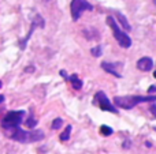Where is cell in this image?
Masks as SVG:
<instances>
[{
    "label": "cell",
    "instance_id": "1",
    "mask_svg": "<svg viewBox=\"0 0 156 154\" xmlns=\"http://www.w3.org/2000/svg\"><path fill=\"white\" fill-rule=\"evenodd\" d=\"M4 134L11 138L12 141L19 142V143H33V142H38L43 141L45 134L41 130H32V131H25L22 128L18 127H12V128H5Z\"/></svg>",
    "mask_w": 156,
    "mask_h": 154
},
{
    "label": "cell",
    "instance_id": "2",
    "mask_svg": "<svg viewBox=\"0 0 156 154\" xmlns=\"http://www.w3.org/2000/svg\"><path fill=\"white\" fill-rule=\"evenodd\" d=\"M156 95H118L114 98V104L115 106L122 109H133L136 105L143 102H155Z\"/></svg>",
    "mask_w": 156,
    "mask_h": 154
},
{
    "label": "cell",
    "instance_id": "3",
    "mask_svg": "<svg viewBox=\"0 0 156 154\" xmlns=\"http://www.w3.org/2000/svg\"><path fill=\"white\" fill-rule=\"evenodd\" d=\"M107 23H108V26L111 27L114 37H115V40L118 41L119 45H121L122 48H126V49L130 48V46H132V38L129 37V34H127L126 32H123V30L119 27L116 19L111 15L107 16Z\"/></svg>",
    "mask_w": 156,
    "mask_h": 154
},
{
    "label": "cell",
    "instance_id": "4",
    "mask_svg": "<svg viewBox=\"0 0 156 154\" xmlns=\"http://www.w3.org/2000/svg\"><path fill=\"white\" fill-rule=\"evenodd\" d=\"M26 115L25 111H11L5 115L2 119L0 124H2V128L5 130V128H12V127H18L21 126V123L23 122V117Z\"/></svg>",
    "mask_w": 156,
    "mask_h": 154
},
{
    "label": "cell",
    "instance_id": "5",
    "mask_svg": "<svg viewBox=\"0 0 156 154\" xmlns=\"http://www.w3.org/2000/svg\"><path fill=\"white\" fill-rule=\"evenodd\" d=\"M85 11H93V5L88 0H71L70 4V14L73 21H78Z\"/></svg>",
    "mask_w": 156,
    "mask_h": 154
},
{
    "label": "cell",
    "instance_id": "6",
    "mask_svg": "<svg viewBox=\"0 0 156 154\" xmlns=\"http://www.w3.org/2000/svg\"><path fill=\"white\" fill-rule=\"evenodd\" d=\"M93 104H96L97 106H99L101 111H107V112H111V113H118V109H116L115 105H112V102H111L110 100H108L107 94H105L104 92H97L96 94H94V98H93Z\"/></svg>",
    "mask_w": 156,
    "mask_h": 154
},
{
    "label": "cell",
    "instance_id": "7",
    "mask_svg": "<svg viewBox=\"0 0 156 154\" xmlns=\"http://www.w3.org/2000/svg\"><path fill=\"white\" fill-rule=\"evenodd\" d=\"M44 26H45V21H44V18L40 15V14H37V15L34 16V19H33V22H32V26H30L29 33H27L26 37H25L23 40H21V42H19V46H21V49L26 48L27 41L30 40V37H32V34H33V32H34L36 27H41V29H43Z\"/></svg>",
    "mask_w": 156,
    "mask_h": 154
},
{
    "label": "cell",
    "instance_id": "8",
    "mask_svg": "<svg viewBox=\"0 0 156 154\" xmlns=\"http://www.w3.org/2000/svg\"><path fill=\"white\" fill-rule=\"evenodd\" d=\"M100 67L105 71V72L111 74V75L116 76V78H122V74H121V68L123 67L122 63H110V62H103L100 64Z\"/></svg>",
    "mask_w": 156,
    "mask_h": 154
},
{
    "label": "cell",
    "instance_id": "9",
    "mask_svg": "<svg viewBox=\"0 0 156 154\" xmlns=\"http://www.w3.org/2000/svg\"><path fill=\"white\" fill-rule=\"evenodd\" d=\"M136 65H137V68L140 71H143V72H148V71H151L152 68H154V60L148 56H144V57H141V59L137 60Z\"/></svg>",
    "mask_w": 156,
    "mask_h": 154
},
{
    "label": "cell",
    "instance_id": "10",
    "mask_svg": "<svg viewBox=\"0 0 156 154\" xmlns=\"http://www.w3.org/2000/svg\"><path fill=\"white\" fill-rule=\"evenodd\" d=\"M82 34H83V37L86 38L88 41H97V40H100V33L97 32L94 27H89V29H85L82 32Z\"/></svg>",
    "mask_w": 156,
    "mask_h": 154
},
{
    "label": "cell",
    "instance_id": "11",
    "mask_svg": "<svg viewBox=\"0 0 156 154\" xmlns=\"http://www.w3.org/2000/svg\"><path fill=\"white\" fill-rule=\"evenodd\" d=\"M115 19H118L116 22H119V23L122 25V27H123L126 32H130V30H132V26H130L129 21H127L126 16H125L122 12H119V11H115Z\"/></svg>",
    "mask_w": 156,
    "mask_h": 154
},
{
    "label": "cell",
    "instance_id": "12",
    "mask_svg": "<svg viewBox=\"0 0 156 154\" xmlns=\"http://www.w3.org/2000/svg\"><path fill=\"white\" fill-rule=\"evenodd\" d=\"M69 81L71 82V86H73L76 90L82 89V86H83V82L81 81V79H80V76H78L77 74H71V75L69 76Z\"/></svg>",
    "mask_w": 156,
    "mask_h": 154
},
{
    "label": "cell",
    "instance_id": "13",
    "mask_svg": "<svg viewBox=\"0 0 156 154\" xmlns=\"http://www.w3.org/2000/svg\"><path fill=\"white\" fill-rule=\"evenodd\" d=\"M71 130H73V127H71V126H67V127L65 128V131H63V132L60 134V136H59V139H60V141H62V142L69 141V139H70Z\"/></svg>",
    "mask_w": 156,
    "mask_h": 154
},
{
    "label": "cell",
    "instance_id": "14",
    "mask_svg": "<svg viewBox=\"0 0 156 154\" xmlns=\"http://www.w3.org/2000/svg\"><path fill=\"white\" fill-rule=\"evenodd\" d=\"M37 120L34 119V116H33V115H30L29 117H27V120L26 122H25V126H26L27 128H34L36 126H37Z\"/></svg>",
    "mask_w": 156,
    "mask_h": 154
},
{
    "label": "cell",
    "instance_id": "15",
    "mask_svg": "<svg viewBox=\"0 0 156 154\" xmlns=\"http://www.w3.org/2000/svg\"><path fill=\"white\" fill-rule=\"evenodd\" d=\"M90 53H92V56H94V57H100L103 55V46L101 45L93 46V48L90 49Z\"/></svg>",
    "mask_w": 156,
    "mask_h": 154
},
{
    "label": "cell",
    "instance_id": "16",
    "mask_svg": "<svg viewBox=\"0 0 156 154\" xmlns=\"http://www.w3.org/2000/svg\"><path fill=\"white\" fill-rule=\"evenodd\" d=\"M100 132H101V135H104V136H110V135H112L114 130L110 127V126H104V124H103L101 127H100Z\"/></svg>",
    "mask_w": 156,
    "mask_h": 154
},
{
    "label": "cell",
    "instance_id": "17",
    "mask_svg": "<svg viewBox=\"0 0 156 154\" xmlns=\"http://www.w3.org/2000/svg\"><path fill=\"white\" fill-rule=\"evenodd\" d=\"M62 124H63V119H60V117H56V119L52 120L51 127H52V130H59V128L62 127Z\"/></svg>",
    "mask_w": 156,
    "mask_h": 154
},
{
    "label": "cell",
    "instance_id": "18",
    "mask_svg": "<svg viewBox=\"0 0 156 154\" xmlns=\"http://www.w3.org/2000/svg\"><path fill=\"white\" fill-rule=\"evenodd\" d=\"M130 146H132V142H130L129 139H127V141H125L123 143H122V147H123V149H130Z\"/></svg>",
    "mask_w": 156,
    "mask_h": 154
},
{
    "label": "cell",
    "instance_id": "19",
    "mask_svg": "<svg viewBox=\"0 0 156 154\" xmlns=\"http://www.w3.org/2000/svg\"><path fill=\"white\" fill-rule=\"evenodd\" d=\"M149 111H151V113L154 115V117L156 119V104H154V105H151V108H149Z\"/></svg>",
    "mask_w": 156,
    "mask_h": 154
},
{
    "label": "cell",
    "instance_id": "20",
    "mask_svg": "<svg viewBox=\"0 0 156 154\" xmlns=\"http://www.w3.org/2000/svg\"><path fill=\"white\" fill-rule=\"evenodd\" d=\"M59 74L63 76V78L66 79V81H69V75H67V72H66L65 70H60V71H59Z\"/></svg>",
    "mask_w": 156,
    "mask_h": 154
},
{
    "label": "cell",
    "instance_id": "21",
    "mask_svg": "<svg viewBox=\"0 0 156 154\" xmlns=\"http://www.w3.org/2000/svg\"><path fill=\"white\" fill-rule=\"evenodd\" d=\"M152 93H156V86H151L148 89V94H152Z\"/></svg>",
    "mask_w": 156,
    "mask_h": 154
},
{
    "label": "cell",
    "instance_id": "22",
    "mask_svg": "<svg viewBox=\"0 0 156 154\" xmlns=\"http://www.w3.org/2000/svg\"><path fill=\"white\" fill-rule=\"evenodd\" d=\"M34 71V67H26L25 68V72H33Z\"/></svg>",
    "mask_w": 156,
    "mask_h": 154
},
{
    "label": "cell",
    "instance_id": "23",
    "mask_svg": "<svg viewBox=\"0 0 156 154\" xmlns=\"http://www.w3.org/2000/svg\"><path fill=\"white\" fill-rule=\"evenodd\" d=\"M3 102H4V95L0 94V104H3Z\"/></svg>",
    "mask_w": 156,
    "mask_h": 154
},
{
    "label": "cell",
    "instance_id": "24",
    "mask_svg": "<svg viewBox=\"0 0 156 154\" xmlns=\"http://www.w3.org/2000/svg\"><path fill=\"white\" fill-rule=\"evenodd\" d=\"M145 146L147 147H152V143H151V142H145Z\"/></svg>",
    "mask_w": 156,
    "mask_h": 154
},
{
    "label": "cell",
    "instance_id": "25",
    "mask_svg": "<svg viewBox=\"0 0 156 154\" xmlns=\"http://www.w3.org/2000/svg\"><path fill=\"white\" fill-rule=\"evenodd\" d=\"M2 86H3V83H2V81H0V89H2Z\"/></svg>",
    "mask_w": 156,
    "mask_h": 154
},
{
    "label": "cell",
    "instance_id": "26",
    "mask_svg": "<svg viewBox=\"0 0 156 154\" xmlns=\"http://www.w3.org/2000/svg\"><path fill=\"white\" fill-rule=\"evenodd\" d=\"M154 76H155V79H156V71H155V72H154Z\"/></svg>",
    "mask_w": 156,
    "mask_h": 154
}]
</instances>
